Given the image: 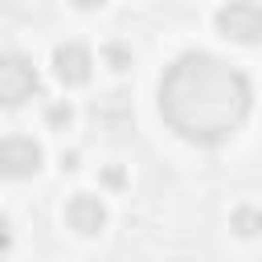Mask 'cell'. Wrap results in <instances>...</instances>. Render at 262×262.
I'll return each instance as SVG.
<instances>
[{
	"mask_svg": "<svg viewBox=\"0 0 262 262\" xmlns=\"http://www.w3.org/2000/svg\"><path fill=\"white\" fill-rule=\"evenodd\" d=\"M106 57L115 61V70H127V53H123L119 45H115V49H106Z\"/></svg>",
	"mask_w": 262,
	"mask_h": 262,
	"instance_id": "cell-8",
	"label": "cell"
},
{
	"mask_svg": "<svg viewBox=\"0 0 262 262\" xmlns=\"http://www.w3.org/2000/svg\"><path fill=\"white\" fill-rule=\"evenodd\" d=\"M250 111V82L213 53H184L160 82L164 123L192 143H221Z\"/></svg>",
	"mask_w": 262,
	"mask_h": 262,
	"instance_id": "cell-1",
	"label": "cell"
},
{
	"mask_svg": "<svg viewBox=\"0 0 262 262\" xmlns=\"http://www.w3.org/2000/svg\"><path fill=\"white\" fill-rule=\"evenodd\" d=\"M8 242H12V233H8V221L0 217V258H4V250H8Z\"/></svg>",
	"mask_w": 262,
	"mask_h": 262,
	"instance_id": "cell-10",
	"label": "cell"
},
{
	"mask_svg": "<svg viewBox=\"0 0 262 262\" xmlns=\"http://www.w3.org/2000/svg\"><path fill=\"white\" fill-rule=\"evenodd\" d=\"M74 4H78V8H102L106 0H74Z\"/></svg>",
	"mask_w": 262,
	"mask_h": 262,
	"instance_id": "cell-11",
	"label": "cell"
},
{
	"mask_svg": "<svg viewBox=\"0 0 262 262\" xmlns=\"http://www.w3.org/2000/svg\"><path fill=\"white\" fill-rule=\"evenodd\" d=\"M66 221H70V229H78V233L94 237V233L106 225V209H102V201H98V196L78 192V196H70V205H66Z\"/></svg>",
	"mask_w": 262,
	"mask_h": 262,
	"instance_id": "cell-6",
	"label": "cell"
},
{
	"mask_svg": "<svg viewBox=\"0 0 262 262\" xmlns=\"http://www.w3.org/2000/svg\"><path fill=\"white\" fill-rule=\"evenodd\" d=\"M37 90V70L20 53H0V106H20Z\"/></svg>",
	"mask_w": 262,
	"mask_h": 262,
	"instance_id": "cell-3",
	"label": "cell"
},
{
	"mask_svg": "<svg viewBox=\"0 0 262 262\" xmlns=\"http://www.w3.org/2000/svg\"><path fill=\"white\" fill-rule=\"evenodd\" d=\"M41 168V147L29 135H4L0 139V176L25 180Z\"/></svg>",
	"mask_w": 262,
	"mask_h": 262,
	"instance_id": "cell-4",
	"label": "cell"
},
{
	"mask_svg": "<svg viewBox=\"0 0 262 262\" xmlns=\"http://www.w3.org/2000/svg\"><path fill=\"white\" fill-rule=\"evenodd\" d=\"M217 33L237 41V45H258L262 41V8L254 0H229L217 8Z\"/></svg>",
	"mask_w": 262,
	"mask_h": 262,
	"instance_id": "cell-2",
	"label": "cell"
},
{
	"mask_svg": "<svg viewBox=\"0 0 262 262\" xmlns=\"http://www.w3.org/2000/svg\"><path fill=\"white\" fill-rule=\"evenodd\" d=\"M90 49L86 45H78V41H66V45H57L53 49V70H57V78L66 82V86H82L86 78H90Z\"/></svg>",
	"mask_w": 262,
	"mask_h": 262,
	"instance_id": "cell-5",
	"label": "cell"
},
{
	"mask_svg": "<svg viewBox=\"0 0 262 262\" xmlns=\"http://www.w3.org/2000/svg\"><path fill=\"white\" fill-rule=\"evenodd\" d=\"M49 123H70V106H53L49 111Z\"/></svg>",
	"mask_w": 262,
	"mask_h": 262,
	"instance_id": "cell-9",
	"label": "cell"
},
{
	"mask_svg": "<svg viewBox=\"0 0 262 262\" xmlns=\"http://www.w3.org/2000/svg\"><path fill=\"white\" fill-rule=\"evenodd\" d=\"M233 229H237L242 237H254V233H262V209H254V205H242V209H233Z\"/></svg>",
	"mask_w": 262,
	"mask_h": 262,
	"instance_id": "cell-7",
	"label": "cell"
}]
</instances>
